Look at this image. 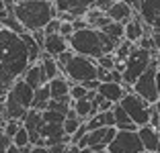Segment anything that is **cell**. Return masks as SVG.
<instances>
[{
  "label": "cell",
  "instance_id": "6da1fadb",
  "mask_svg": "<svg viewBox=\"0 0 160 153\" xmlns=\"http://www.w3.org/2000/svg\"><path fill=\"white\" fill-rule=\"evenodd\" d=\"M31 67L23 37L0 27V96L6 98L14 82Z\"/></svg>",
  "mask_w": 160,
  "mask_h": 153
},
{
  "label": "cell",
  "instance_id": "7a4b0ae2",
  "mask_svg": "<svg viewBox=\"0 0 160 153\" xmlns=\"http://www.w3.org/2000/svg\"><path fill=\"white\" fill-rule=\"evenodd\" d=\"M68 45L74 51V55L90 57V59L97 61L103 55H113L119 43H115L111 37H107L103 31L88 27V29H82V31H76L68 39Z\"/></svg>",
  "mask_w": 160,
  "mask_h": 153
},
{
  "label": "cell",
  "instance_id": "3957f363",
  "mask_svg": "<svg viewBox=\"0 0 160 153\" xmlns=\"http://www.w3.org/2000/svg\"><path fill=\"white\" fill-rule=\"evenodd\" d=\"M14 16L27 33H37L58 19V10L49 0H21L14 2Z\"/></svg>",
  "mask_w": 160,
  "mask_h": 153
},
{
  "label": "cell",
  "instance_id": "277c9868",
  "mask_svg": "<svg viewBox=\"0 0 160 153\" xmlns=\"http://www.w3.org/2000/svg\"><path fill=\"white\" fill-rule=\"evenodd\" d=\"M154 59H156V57L152 55L150 51L140 49V47L136 45V49L132 51V55L127 57V61H125L123 84H127V86H133V84H136L138 80H140L142 76L148 72V67L152 65V61H154Z\"/></svg>",
  "mask_w": 160,
  "mask_h": 153
},
{
  "label": "cell",
  "instance_id": "5b68a950",
  "mask_svg": "<svg viewBox=\"0 0 160 153\" xmlns=\"http://www.w3.org/2000/svg\"><path fill=\"white\" fill-rule=\"evenodd\" d=\"M133 92L138 94L140 98L156 106L160 102V84H158V57L152 61V65L148 67V72L133 84Z\"/></svg>",
  "mask_w": 160,
  "mask_h": 153
},
{
  "label": "cell",
  "instance_id": "8992f818",
  "mask_svg": "<svg viewBox=\"0 0 160 153\" xmlns=\"http://www.w3.org/2000/svg\"><path fill=\"white\" fill-rule=\"evenodd\" d=\"M97 70H99V65H97L94 59H90V57H82V55H74L72 61L66 65L64 76H66L72 84L84 86L86 82L97 80Z\"/></svg>",
  "mask_w": 160,
  "mask_h": 153
},
{
  "label": "cell",
  "instance_id": "52a82bcc",
  "mask_svg": "<svg viewBox=\"0 0 160 153\" xmlns=\"http://www.w3.org/2000/svg\"><path fill=\"white\" fill-rule=\"evenodd\" d=\"M119 106L129 114V118L138 125V129L150 125V121H152V108H154V106L148 104L144 98H140L136 92L125 94V98L119 102Z\"/></svg>",
  "mask_w": 160,
  "mask_h": 153
},
{
  "label": "cell",
  "instance_id": "ba28073f",
  "mask_svg": "<svg viewBox=\"0 0 160 153\" xmlns=\"http://www.w3.org/2000/svg\"><path fill=\"white\" fill-rule=\"evenodd\" d=\"M109 153H144V145L138 133L117 131V137L109 145Z\"/></svg>",
  "mask_w": 160,
  "mask_h": 153
},
{
  "label": "cell",
  "instance_id": "9c48e42d",
  "mask_svg": "<svg viewBox=\"0 0 160 153\" xmlns=\"http://www.w3.org/2000/svg\"><path fill=\"white\" fill-rule=\"evenodd\" d=\"M138 14L146 27H150L154 33L160 31V0H142Z\"/></svg>",
  "mask_w": 160,
  "mask_h": 153
},
{
  "label": "cell",
  "instance_id": "30bf717a",
  "mask_svg": "<svg viewBox=\"0 0 160 153\" xmlns=\"http://www.w3.org/2000/svg\"><path fill=\"white\" fill-rule=\"evenodd\" d=\"M53 4H56L58 14L66 12L76 21V19H84L90 6H92V2H88V0H56Z\"/></svg>",
  "mask_w": 160,
  "mask_h": 153
},
{
  "label": "cell",
  "instance_id": "8fae6325",
  "mask_svg": "<svg viewBox=\"0 0 160 153\" xmlns=\"http://www.w3.org/2000/svg\"><path fill=\"white\" fill-rule=\"evenodd\" d=\"M10 96L14 98V100H19L21 104H23L27 110H31L33 108V102H35V90L29 86L27 82H25L23 78H19L17 82H14V86H12V90H10Z\"/></svg>",
  "mask_w": 160,
  "mask_h": 153
},
{
  "label": "cell",
  "instance_id": "7c38bea8",
  "mask_svg": "<svg viewBox=\"0 0 160 153\" xmlns=\"http://www.w3.org/2000/svg\"><path fill=\"white\" fill-rule=\"evenodd\" d=\"M133 14H136V10L132 8V2H123V0H115L113 6L107 10V16L119 25H127L133 19Z\"/></svg>",
  "mask_w": 160,
  "mask_h": 153
},
{
  "label": "cell",
  "instance_id": "4fadbf2b",
  "mask_svg": "<svg viewBox=\"0 0 160 153\" xmlns=\"http://www.w3.org/2000/svg\"><path fill=\"white\" fill-rule=\"evenodd\" d=\"M138 135H140V139H142L144 151L160 153V133H158V129L148 125V127H142V129L138 131Z\"/></svg>",
  "mask_w": 160,
  "mask_h": 153
},
{
  "label": "cell",
  "instance_id": "5bb4252c",
  "mask_svg": "<svg viewBox=\"0 0 160 153\" xmlns=\"http://www.w3.org/2000/svg\"><path fill=\"white\" fill-rule=\"evenodd\" d=\"M29 110L21 104L19 100H14L12 96H6L4 98V116H6V123L8 121H19V123H25V118H27Z\"/></svg>",
  "mask_w": 160,
  "mask_h": 153
},
{
  "label": "cell",
  "instance_id": "9a60e30c",
  "mask_svg": "<svg viewBox=\"0 0 160 153\" xmlns=\"http://www.w3.org/2000/svg\"><path fill=\"white\" fill-rule=\"evenodd\" d=\"M23 80L31 86V88L37 92L39 88H43V86H47V78H45V72H43V67H41V63H35V65H31L27 72H25V76H23Z\"/></svg>",
  "mask_w": 160,
  "mask_h": 153
},
{
  "label": "cell",
  "instance_id": "2e32d148",
  "mask_svg": "<svg viewBox=\"0 0 160 153\" xmlns=\"http://www.w3.org/2000/svg\"><path fill=\"white\" fill-rule=\"evenodd\" d=\"M97 92H99L101 96L105 98V100H109L111 104H119V102L125 98V90H123V84H113V82L101 84Z\"/></svg>",
  "mask_w": 160,
  "mask_h": 153
},
{
  "label": "cell",
  "instance_id": "e0dca14e",
  "mask_svg": "<svg viewBox=\"0 0 160 153\" xmlns=\"http://www.w3.org/2000/svg\"><path fill=\"white\" fill-rule=\"evenodd\" d=\"M68 49H70L68 39H64L62 35H52V37H47L45 45H43V51H45L49 57H60L62 53H66Z\"/></svg>",
  "mask_w": 160,
  "mask_h": 153
},
{
  "label": "cell",
  "instance_id": "ac0fdd59",
  "mask_svg": "<svg viewBox=\"0 0 160 153\" xmlns=\"http://www.w3.org/2000/svg\"><path fill=\"white\" fill-rule=\"evenodd\" d=\"M72 90V82L66 76H60V78L52 80L49 82V92H52V100H64L66 96H70Z\"/></svg>",
  "mask_w": 160,
  "mask_h": 153
},
{
  "label": "cell",
  "instance_id": "d6986e66",
  "mask_svg": "<svg viewBox=\"0 0 160 153\" xmlns=\"http://www.w3.org/2000/svg\"><path fill=\"white\" fill-rule=\"evenodd\" d=\"M113 114H115V129H117V131H132V133H138V131H140L138 125L129 118V114H127L119 104H115Z\"/></svg>",
  "mask_w": 160,
  "mask_h": 153
},
{
  "label": "cell",
  "instance_id": "ffe728a7",
  "mask_svg": "<svg viewBox=\"0 0 160 153\" xmlns=\"http://www.w3.org/2000/svg\"><path fill=\"white\" fill-rule=\"evenodd\" d=\"M39 63H41L43 72H45L47 82H52V80L64 76V74H62V70H60V65H58V61H56V57H49L47 53H43V57H41V61H39Z\"/></svg>",
  "mask_w": 160,
  "mask_h": 153
},
{
  "label": "cell",
  "instance_id": "44dd1931",
  "mask_svg": "<svg viewBox=\"0 0 160 153\" xmlns=\"http://www.w3.org/2000/svg\"><path fill=\"white\" fill-rule=\"evenodd\" d=\"M72 108H74L76 116H78V118H80L82 123L90 121L92 116H97V114H94V106H92V102H90L88 98H84V100H76L74 104H72Z\"/></svg>",
  "mask_w": 160,
  "mask_h": 153
},
{
  "label": "cell",
  "instance_id": "7402d4cb",
  "mask_svg": "<svg viewBox=\"0 0 160 153\" xmlns=\"http://www.w3.org/2000/svg\"><path fill=\"white\" fill-rule=\"evenodd\" d=\"M133 49H136V45L123 39V41L119 43V47L115 49V53H113V55H115V61H127V57L132 55V51H133Z\"/></svg>",
  "mask_w": 160,
  "mask_h": 153
},
{
  "label": "cell",
  "instance_id": "603a6c76",
  "mask_svg": "<svg viewBox=\"0 0 160 153\" xmlns=\"http://www.w3.org/2000/svg\"><path fill=\"white\" fill-rule=\"evenodd\" d=\"M12 145L14 147H19V149H25V147H31V137H29V131L25 129H21L19 133L12 137Z\"/></svg>",
  "mask_w": 160,
  "mask_h": 153
},
{
  "label": "cell",
  "instance_id": "cb8c5ba5",
  "mask_svg": "<svg viewBox=\"0 0 160 153\" xmlns=\"http://www.w3.org/2000/svg\"><path fill=\"white\" fill-rule=\"evenodd\" d=\"M41 114H43V123H49V125H64V123H66V116L60 114V112L45 110V112H41Z\"/></svg>",
  "mask_w": 160,
  "mask_h": 153
},
{
  "label": "cell",
  "instance_id": "d4e9b609",
  "mask_svg": "<svg viewBox=\"0 0 160 153\" xmlns=\"http://www.w3.org/2000/svg\"><path fill=\"white\" fill-rule=\"evenodd\" d=\"M88 96V90L84 88V86H80V84H72V90H70V98L72 100H84V98Z\"/></svg>",
  "mask_w": 160,
  "mask_h": 153
},
{
  "label": "cell",
  "instance_id": "484cf974",
  "mask_svg": "<svg viewBox=\"0 0 160 153\" xmlns=\"http://www.w3.org/2000/svg\"><path fill=\"white\" fill-rule=\"evenodd\" d=\"M115 55H103V57H99L97 59V65L99 67H103V70H107V72H113L115 70Z\"/></svg>",
  "mask_w": 160,
  "mask_h": 153
},
{
  "label": "cell",
  "instance_id": "4316f807",
  "mask_svg": "<svg viewBox=\"0 0 160 153\" xmlns=\"http://www.w3.org/2000/svg\"><path fill=\"white\" fill-rule=\"evenodd\" d=\"M21 129H23V123H19V121H8V123L4 125V135L8 137L10 141H12V137L19 133Z\"/></svg>",
  "mask_w": 160,
  "mask_h": 153
},
{
  "label": "cell",
  "instance_id": "83f0119b",
  "mask_svg": "<svg viewBox=\"0 0 160 153\" xmlns=\"http://www.w3.org/2000/svg\"><path fill=\"white\" fill-rule=\"evenodd\" d=\"M60 29H62V21L60 19H53L52 23L43 29V33H45V37H52V35H60Z\"/></svg>",
  "mask_w": 160,
  "mask_h": 153
},
{
  "label": "cell",
  "instance_id": "f1b7e54d",
  "mask_svg": "<svg viewBox=\"0 0 160 153\" xmlns=\"http://www.w3.org/2000/svg\"><path fill=\"white\" fill-rule=\"evenodd\" d=\"M113 2H115V0H94V2H92V8H97V10H101V12L107 14V10L113 6Z\"/></svg>",
  "mask_w": 160,
  "mask_h": 153
},
{
  "label": "cell",
  "instance_id": "f546056e",
  "mask_svg": "<svg viewBox=\"0 0 160 153\" xmlns=\"http://www.w3.org/2000/svg\"><path fill=\"white\" fill-rule=\"evenodd\" d=\"M60 35H62V37H64V39H70L72 35H74V27H72V23H62Z\"/></svg>",
  "mask_w": 160,
  "mask_h": 153
},
{
  "label": "cell",
  "instance_id": "4dcf8cb0",
  "mask_svg": "<svg viewBox=\"0 0 160 153\" xmlns=\"http://www.w3.org/2000/svg\"><path fill=\"white\" fill-rule=\"evenodd\" d=\"M49 153H68V143H58L49 147Z\"/></svg>",
  "mask_w": 160,
  "mask_h": 153
},
{
  "label": "cell",
  "instance_id": "1f68e13d",
  "mask_svg": "<svg viewBox=\"0 0 160 153\" xmlns=\"http://www.w3.org/2000/svg\"><path fill=\"white\" fill-rule=\"evenodd\" d=\"M10 145H12V141H10L8 137H4V139L0 141V153H6V149H8Z\"/></svg>",
  "mask_w": 160,
  "mask_h": 153
},
{
  "label": "cell",
  "instance_id": "d6a6232c",
  "mask_svg": "<svg viewBox=\"0 0 160 153\" xmlns=\"http://www.w3.org/2000/svg\"><path fill=\"white\" fill-rule=\"evenodd\" d=\"M152 39H154V47H156V53L160 55V31L152 33Z\"/></svg>",
  "mask_w": 160,
  "mask_h": 153
},
{
  "label": "cell",
  "instance_id": "836d02e7",
  "mask_svg": "<svg viewBox=\"0 0 160 153\" xmlns=\"http://www.w3.org/2000/svg\"><path fill=\"white\" fill-rule=\"evenodd\" d=\"M31 153H49L47 147H31Z\"/></svg>",
  "mask_w": 160,
  "mask_h": 153
},
{
  "label": "cell",
  "instance_id": "e575fe53",
  "mask_svg": "<svg viewBox=\"0 0 160 153\" xmlns=\"http://www.w3.org/2000/svg\"><path fill=\"white\" fill-rule=\"evenodd\" d=\"M68 153H82V149L78 145H68Z\"/></svg>",
  "mask_w": 160,
  "mask_h": 153
},
{
  "label": "cell",
  "instance_id": "d590c367",
  "mask_svg": "<svg viewBox=\"0 0 160 153\" xmlns=\"http://www.w3.org/2000/svg\"><path fill=\"white\" fill-rule=\"evenodd\" d=\"M6 153H23V151H21L19 147H14V145H10V147L6 149Z\"/></svg>",
  "mask_w": 160,
  "mask_h": 153
},
{
  "label": "cell",
  "instance_id": "8d00e7d4",
  "mask_svg": "<svg viewBox=\"0 0 160 153\" xmlns=\"http://www.w3.org/2000/svg\"><path fill=\"white\" fill-rule=\"evenodd\" d=\"M2 10H6V2L4 0H0V12H2Z\"/></svg>",
  "mask_w": 160,
  "mask_h": 153
},
{
  "label": "cell",
  "instance_id": "74e56055",
  "mask_svg": "<svg viewBox=\"0 0 160 153\" xmlns=\"http://www.w3.org/2000/svg\"><path fill=\"white\" fill-rule=\"evenodd\" d=\"M158 84H160V57H158Z\"/></svg>",
  "mask_w": 160,
  "mask_h": 153
},
{
  "label": "cell",
  "instance_id": "f35d334b",
  "mask_svg": "<svg viewBox=\"0 0 160 153\" xmlns=\"http://www.w3.org/2000/svg\"><path fill=\"white\" fill-rule=\"evenodd\" d=\"M92 153H109V149H107V151H92Z\"/></svg>",
  "mask_w": 160,
  "mask_h": 153
},
{
  "label": "cell",
  "instance_id": "ab89813d",
  "mask_svg": "<svg viewBox=\"0 0 160 153\" xmlns=\"http://www.w3.org/2000/svg\"><path fill=\"white\" fill-rule=\"evenodd\" d=\"M144 153H148V151H144Z\"/></svg>",
  "mask_w": 160,
  "mask_h": 153
}]
</instances>
